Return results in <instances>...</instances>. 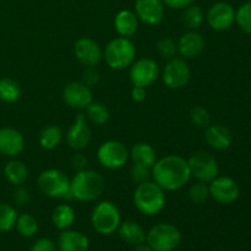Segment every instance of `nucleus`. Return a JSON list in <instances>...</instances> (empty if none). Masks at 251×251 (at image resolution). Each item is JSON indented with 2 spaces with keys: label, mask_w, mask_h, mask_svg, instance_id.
Listing matches in <instances>:
<instances>
[{
  "label": "nucleus",
  "mask_w": 251,
  "mask_h": 251,
  "mask_svg": "<svg viewBox=\"0 0 251 251\" xmlns=\"http://www.w3.org/2000/svg\"><path fill=\"white\" fill-rule=\"evenodd\" d=\"M203 19H205V15L199 5H189L185 9H183V12H181V22L189 31H195L196 28H199L202 25Z\"/></svg>",
  "instance_id": "obj_28"
},
{
  "label": "nucleus",
  "mask_w": 251,
  "mask_h": 251,
  "mask_svg": "<svg viewBox=\"0 0 251 251\" xmlns=\"http://www.w3.org/2000/svg\"><path fill=\"white\" fill-rule=\"evenodd\" d=\"M132 163H141L151 167L156 163L157 154L153 147L147 142H137L129 151Z\"/></svg>",
  "instance_id": "obj_24"
},
{
  "label": "nucleus",
  "mask_w": 251,
  "mask_h": 251,
  "mask_svg": "<svg viewBox=\"0 0 251 251\" xmlns=\"http://www.w3.org/2000/svg\"><path fill=\"white\" fill-rule=\"evenodd\" d=\"M104 189V178L98 172L91 169L77 172L70 180V196L81 202L96 201Z\"/></svg>",
  "instance_id": "obj_2"
},
{
  "label": "nucleus",
  "mask_w": 251,
  "mask_h": 251,
  "mask_svg": "<svg viewBox=\"0 0 251 251\" xmlns=\"http://www.w3.org/2000/svg\"><path fill=\"white\" fill-rule=\"evenodd\" d=\"M76 220V213L71 206L66 203L58 205L53 211L51 221H53L54 227L60 230H65L74 225Z\"/></svg>",
  "instance_id": "obj_26"
},
{
  "label": "nucleus",
  "mask_w": 251,
  "mask_h": 251,
  "mask_svg": "<svg viewBox=\"0 0 251 251\" xmlns=\"http://www.w3.org/2000/svg\"><path fill=\"white\" fill-rule=\"evenodd\" d=\"M139 17L131 10H120L114 17V28L120 37H131L139 28Z\"/></svg>",
  "instance_id": "obj_22"
},
{
  "label": "nucleus",
  "mask_w": 251,
  "mask_h": 251,
  "mask_svg": "<svg viewBox=\"0 0 251 251\" xmlns=\"http://www.w3.org/2000/svg\"><path fill=\"white\" fill-rule=\"evenodd\" d=\"M191 173L188 159L178 154H169L157 159L152 166V180L164 191H176L190 181Z\"/></svg>",
  "instance_id": "obj_1"
},
{
  "label": "nucleus",
  "mask_w": 251,
  "mask_h": 251,
  "mask_svg": "<svg viewBox=\"0 0 251 251\" xmlns=\"http://www.w3.org/2000/svg\"><path fill=\"white\" fill-rule=\"evenodd\" d=\"M15 227H16L17 232L25 238L33 237L38 232V222L29 213H22V215H20L17 217Z\"/></svg>",
  "instance_id": "obj_31"
},
{
  "label": "nucleus",
  "mask_w": 251,
  "mask_h": 251,
  "mask_svg": "<svg viewBox=\"0 0 251 251\" xmlns=\"http://www.w3.org/2000/svg\"><path fill=\"white\" fill-rule=\"evenodd\" d=\"M91 223L96 232L103 235L113 234L118 230L122 223L119 208L112 201H100L93 208L91 215Z\"/></svg>",
  "instance_id": "obj_5"
},
{
  "label": "nucleus",
  "mask_w": 251,
  "mask_h": 251,
  "mask_svg": "<svg viewBox=\"0 0 251 251\" xmlns=\"http://www.w3.org/2000/svg\"><path fill=\"white\" fill-rule=\"evenodd\" d=\"M86 166H87V158L82 153L74 154L73 158H71V167L75 171H83V169H86Z\"/></svg>",
  "instance_id": "obj_41"
},
{
  "label": "nucleus",
  "mask_w": 251,
  "mask_h": 251,
  "mask_svg": "<svg viewBox=\"0 0 251 251\" xmlns=\"http://www.w3.org/2000/svg\"><path fill=\"white\" fill-rule=\"evenodd\" d=\"M61 97L66 105L76 110L86 109L93 102L92 91L81 81H73L64 86Z\"/></svg>",
  "instance_id": "obj_12"
},
{
  "label": "nucleus",
  "mask_w": 251,
  "mask_h": 251,
  "mask_svg": "<svg viewBox=\"0 0 251 251\" xmlns=\"http://www.w3.org/2000/svg\"><path fill=\"white\" fill-rule=\"evenodd\" d=\"M97 158L100 166L104 168L119 169L126 164L127 159L130 158V153L123 142L109 140L98 147Z\"/></svg>",
  "instance_id": "obj_9"
},
{
  "label": "nucleus",
  "mask_w": 251,
  "mask_h": 251,
  "mask_svg": "<svg viewBox=\"0 0 251 251\" xmlns=\"http://www.w3.org/2000/svg\"><path fill=\"white\" fill-rule=\"evenodd\" d=\"M159 76L158 64L150 58H142L134 61L130 66L129 77L132 86L147 88L153 85Z\"/></svg>",
  "instance_id": "obj_11"
},
{
  "label": "nucleus",
  "mask_w": 251,
  "mask_h": 251,
  "mask_svg": "<svg viewBox=\"0 0 251 251\" xmlns=\"http://www.w3.org/2000/svg\"><path fill=\"white\" fill-rule=\"evenodd\" d=\"M188 195L193 203H196V205H202V203H205L207 201V199L210 198V190H208L207 183L196 180L189 188Z\"/></svg>",
  "instance_id": "obj_33"
},
{
  "label": "nucleus",
  "mask_w": 251,
  "mask_h": 251,
  "mask_svg": "<svg viewBox=\"0 0 251 251\" xmlns=\"http://www.w3.org/2000/svg\"><path fill=\"white\" fill-rule=\"evenodd\" d=\"M76 59L85 66H96L103 58L100 44L90 37H81L74 44Z\"/></svg>",
  "instance_id": "obj_16"
},
{
  "label": "nucleus",
  "mask_w": 251,
  "mask_h": 251,
  "mask_svg": "<svg viewBox=\"0 0 251 251\" xmlns=\"http://www.w3.org/2000/svg\"><path fill=\"white\" fill-rule=\"evenodd\" d=\"M188 164L191 176L203 183L208 184L217 178L220 173L217 159L206 151H198L191 154L188 158Z\"/></svg>",
  "instance_id": "obj_8"
},
{
  "label": "nucleus",
  "mask_w": 251,
  "mask_h": 251,
  "mask_svg": "<svg viewBox=\"0 0 251 251\" xmlns=\"http://www.w3.org/2000/svg\"><path fill=\"white\" fill-rule=\"evenodd\" d=\"M134 205L142 215L154 216L166 206L164 190L153 180L139 184L134 191Z\"/></svg>",
  "instance_id": "obj_3"
},
{
  "label": "nucleus",
  "mask_w": 251,
  "mask_h": 251,
  "mask_svg": "<svg viewBox=\"0 0 251 251\" xmlns=\"http://www.w3.org/2000/svg\"><path fill=\"white\" fill-rule=\"evenodd\" d=\"M12 200L17 206H26L31 201V193L24 185L16 186L14 194H12Z\"/></svg>",
  "instance_id": "obj_39"
},
{
  "label": "nucleus",
  "mask_w": 251,
  "mask_h": 251,
  "mask_svg": "<svg viewBox=\"0 0 251 251\" xmlns=\"http://www.w3.org/2000/svg\"><path fill=\"white\" fill-rule=\"evenodd\" d=\"M61 140H63V131L58 125H48L39 132L38 142L42 149L47 151L55 150L60 145Z\"/></svg>",
  "instance_id": "obj_27"
},
{
  "label": "nucleus",
  "mask_w": 251,
  "mask_h": 251,
  "mask_svg": "<svg viewBox=\"0 0 251 251\" xmlns=\"http://www.w3.org/2000/svg\"><path fill=\"white\" fill-rule=\"evenodd\" d=\"M205 141L213 150H227L233 142L232 131L222 124H210L205 129Z\"/></svg>",
  "instance_id": "obj_20"
},
{
  "label": "nucleus",
  "mask_w": 251,
  "mask_h": 251,
  "mask_svg": "<svg viewBox=\"0 0 251 251\" xmlns=\"http://www.w3.org/2000/svg\"><path fill=\"white\" fill-rule=\"evenodd\" d=\"M86 118L90 120L92 124L104 125L109 120L110 114L108 108L100 102H92L87 108H86Z\"/></svg>",
  "instance_id": "obj_30"
},
{
  "label": "nucleus",
  "mask_w": 251,
  "mask_h": 251,
  "mask_svg": "<svg viewBox=\"0 0 251 251\" xmlns=\"http://www.w3.org/2000/svg\"><path fill=\"white\" fill-rule=\"evenodd\" d=\"M190 122L199 129H206L211 124V115L206 108L196 105L190 110Z\"/></svg>",
  "instance_id": "obj_36"
},
{
  "label": "nucleus",
  "mask_w": 251,
  "mask_h": 251,
  "mask_svg": "<svg viewBox=\"0 0 251 251\" xmlns=\"http://www.w3.org/2000/svg\"><path fill=\"white\" fill-rule=\"evenodd\" d=\"M130 176H131V180L137 185L146 183L152 179V168L141 163H132L130 168Z\"/></svg>",
  "instance_id": "obj_37"
},
{
  "label": "nucleus",
  "mask_w": 251,
  "mask_h": 251,
  "mask_svg": "<svg viewBox=\"0 0 251 251\" xmlns=\"http://www.w3.org/2000/svg\"><path fill=\"white\" fill-rule=\"evenodd\" d=\"M178 54L184 59H195L200 55L205 48V39L199 32L188 31L176 42Z\"/></svg>",
  "instance_id": "obj_19"
},
{
  "label": "nucleus",
  "mask_w": 251,
  "mask_h": 251,
  "mask_svg": "<svg viewBox=\"0 0 251 251\" xmlns=\"http://www.w3.org/2000/svg\"><path fill=\"white\" fill-rule=\"evenodd\" d=\"M119 235L125 243L130 245H139L146 242V232L144 228L136 222L126 221V222L120 223L119 226Z\"/></svg>",
  "instance_id": "obj_23"
},
{
  "label": "nucleus",
  "mask_w": 251,
  "mask_h": 251,
  "mask_svg": "<svg viewBox=\"0 0 251 251\" xmlns=\"http://www.w3.org/2000/svg\"><path fill=\"white\" fill-rule=\"evenodd\" d=\"M135 14L144 24L156 26L164 17V4L162 0H135Z\"/></svg>",
  "instance_id": "obj_17"
},
{
  "label": "nucleus",
  "mask_w": 251,
  "mask_h": 251,
  "mask_svg": "<svg viewBox=\"0 0 251 251\" xmlns=\"http://www.w3.org/2000/svg\"><path fill=\"white\" fill-rule=\"evenodd\" d=\"M19 215L15 207L6 202H0V232H9L16 225Z\"/></svg>",
  "instance_id": "obj_32"
},
{
  "label": "nucleus",
  "mask_w": 251,
  "mask_h": 251,
  "mask_svg": "<svg viewBox=\"0 0 251 251\" xmlns=\"http://www.w3.org/2000/svg\"><path fill=\"white\" fill-rule=\"evenodd\" d=\"M157 51L159 55L166 60H171V59L176 58L178 54V46L174 39L169 38V37H162L158 42H157Z\"/></svg>",
  "instance_id": "obj_35"
},
{
  "label": "nucleus",
  "mask_w": 251,
  "mask_h": 251,
  "mask_svg": "<svg viewBox=\"0 0 251 251\" xmlns=\"http://www.w3.org/2000/svg\"><path fill=\"white\" fill-rule=\"evenodd\" d=\"M29 251H56V245L49 238H41L32 244Z\"/></svg>",
  "instance_id": "obj_40"
},
{
  "label": "nucleus",
  "mask_w": 251,
  "mask_h": 251,
  "mask_svg": "<svg viewBox=\"0 0 251 251\" xmlns=\"http://www.w3.org/2000/svg\"><path fill=\"white\" fill-rule=\"evenodd\" d=\"M180 240V232L171 223H158L146 233V243L152 251H173Z\"/></svg>",
  "instance_id": "obj_6"
},
{
  "label": "nucleus",
  "mask_w": 251,
  "mask_h": 251,
  "mask_svg": "<svg viewBox=\"0 0 251 251\" xmlns=\"http://www.w3.org/2000/svg\"><path fill=\"white\" fill-rule=\"evenodd\" d=\"M163 4L166 6L171 7V9L176 10H183L185 9L186 6L191 5L194 2V0H162Z\"/></svg>",
  "instance_id": "obj_42"
},
{
  "label": "nucleus",
  "mask_w": 251,
  "mask_h": 251,
  "mask_svg": "<svg viewBox=\"0 0 251 251\" xmlns=\"http://www.w3.org/2000/svg\"><path fill=\"white\" fill-rule=\"evenodd\" d=\"M58 248L60 251H87L90 240L78 230L65 229L59 235Z\"/></svg>",
  "instance_id": "obj_21"
},
{
  "label": "nucleus",
  "mask_w": 251,
  "mask_h": 251,
  "mask_svg": "<svg viewBox=\"0 0 251 251\" xmlns=\"http://www.w3.org/2000/svg\"><path fill=\"white\" fill-rule=\"evenodd\" d=\"M131 100L136 103H141L146 100L147 97V91L145 87H139V86H134L131 90Z\"/></svg>",
  "instance_id": "obj_43"
},
{
  "label": "nucleus",
  "mask_w": 251,
  "mask_h": 251,
  "mask_svg": "<svg viewBox=\"0 0 251 251\" xmlns=\"http://www.w3.org/2000/svg\"><path fill=\"white\" fill-rule=\"evenodd\" d=\"M39 190L42 194L51 199H60L70 196V179L60 169L50 168L43 171L38 176Z\"/></svg>",
  "instance_id": "obj_7"
},
{
  "label": "nucleus",
  "mask_w": 251,
  "mask_h": 251,
  "mask_svg": "<svg viewBox=\"0 0 251 251\" xmlns=\"http://www.w3.org/2000/svg\"><path fill=\"white\" fill-rule=\"evenodd\" d=\"M208 26L215 31H226L235 22V10L226 1L215 2L206 14Z\"/></svg>",
  "instance_id": "obj_15"
},
{
  "label": "nucleus",
  "mask_w": 251,
  "mask_h": 251,
  "mask_svg": "<svg viewBox=\"0 0 251 251\" xmlns=\"http://www.w3.org/2000/svg\"><path fill=\"white\" fill-rule=\"evenodd\" d=\"M4 174L7 181L15 186L24 185L28 179V169L26 164L19 159H12L7 162L4 168Z\"/></svg>",
  "instance_id": "obj_25"
},
{
  "label": "nucleus",
  "mask_w": 251,
  "mask_h": 251,
  "mask_svg": "<svg viewBox=\"0 0 251 251\" xmlns=\"http://www.w3.org/2000/svg\"><path fill=\"white\" fill-rule=\"evenodd\" d=\"M136 56L135 44L127 37H117L105 46L103 58L113 70H124L131 66Z\"/></svg>",
  "instance_id": "obj_4"
},
{
  "label": "nucleus",
  "mask_w": 251,
  "mask_h": 251,
  "mask_svg": "<svg viewBox=\"0 0 251 251\" xmlns=\"http://www.w3.org/2000/svg\"><path fill=\"white\" fill-rule=\"evenodd\" d=\"M235 22L242 31L251 34V1L243 4L235 11Z\"/></svg>",
  "instance_id": "obj_34"
},
{
  "label": "nucleus",
  "mask_w": 251,
  "mask_h": 251,
  "mask_svg": "<svg viewBox=\"0 0 251 251\" xmlns=\"http://www.w3.org/2000/svg\"><path fill=\"white\" fill-rule=\"evenodd\" d=\"M21 97V87L19 82L10 77L0 78V100L15 103Z\"/></svg>",
  "instance_id": "obj_29"
},
{
  "label": "nucleus",
  "mask_w": 251,
  "mask_h": 251,
  "mask_svg": "<svg viewBox=\"0 0 251 251\" xmlns=\"http://www.w3.org/2000/svg\"><path fill=\"white\" fill-rule=\"evenodd\" d=\"M25 149V137L14 127L0 129V153L7 157H16Z\"/></svg>",
  "instance_id": "obj_18"
},
{
  "label": "nucleus",
  "mask_w": 251,
  "mask_h": 251,
  "mask_svg": "<svg viewBox=\"0 0 251 251\" xmlns=\"http://www.w3.org/2000/svg\"><path fill=\"white\" fill-rule=\"evenodd\" d=\"M132 251H152V249L149 247V245H147V243L146 244H145V243H142V244L135 245Z\"/></svg>",
  "instance_id": "obj_44"
},
{
  "label": "nucleus",
  "mask_w": 251,
  "mask_h": 251,
  "mask_svg": "<svg viewBox=\"0 0 251 251\" xmlns=\"http://www.w3.org/2000/svg\"><path fill=\"white\" fill-rule=\"evenodd\" d=\"M91 139H92V131L90 125L87 124V118L85 114L80 113L76 115L73 125L66 132V142L70 149L75 151H82L90 145Z\"/></svg>",
  "instance_id": "obj_14"
},
{
  "label": "nucleus",
  "mask_w": 251,
  "mask_h": 251,
  "mask_svg": "<svg viewBox=\"0 0 251 251\" xmlns=\"http://www.w3.org/2000/svg\"><path fill=\"white\" fill-rule=\"evenodd\" d=\"M190 66L184 58H173L168 60L162 73L164 85L171 90L184 88L190 81Z\"/></svg>",
  "instance_id": "obj_10"
},
{
  "label": "nucleus",
  "mask_w": 251,
  "mask_h": 251,
  "mask_svg": "<svg viewBox=\"0 0 251 251\" xmlns=\"http://www.w3.org/2000/svg\"><path fill=\"white\" fill-rule=\"evenodd\" d=\"M100 80V73L95 66H86L85 70L82 71V76H81V82L85 83L90 88L95 87L98 85Z\"/></svg>",
  "instance_id": "obj_38"
},
{
  "label": "nucleus",
  "mask_w": 251,
  "mask_h": 251,
  "mask_svg": "<svg viewBox=\"0 0 251 251\" xmlns=\"http://www.w3.org/2000/svg\"><path fill=\"white\" fill-rule=\"evenodd\" d=\"M210 196L218 203L228 205L238 200L240 194L237 181L229 176H217L208 183Z\"/></svg>",
  "instance_id": "obj_13"
}]
</instances>
